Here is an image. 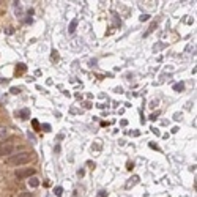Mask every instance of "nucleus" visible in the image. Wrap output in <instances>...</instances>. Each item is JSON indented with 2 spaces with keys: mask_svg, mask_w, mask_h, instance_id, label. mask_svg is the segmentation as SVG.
Returning <instances> with one entry per match:
<instances>
[{
  "mask_svg": "<svg viewBox=\"0 0 197 197\" xmlns=\"http://www.w3.org/2000/svg\"><path fill=\"white\" fill-rule=\"evenodd\" d=\"M32 161V153L29 151H21V153H14L8 156L5 159V164L6 166H11V167H21V166H25Z\"/></svg>",
  "mask_w": 197,
  "mask_h": 197,
  "instance_id": "obj_1",
  "label": "nucleus"
},
{
  "mask_svg": "<svg viewBox=\"0 0 197 197\" xmlns=\"http://www.w3.org/2000/svg\"><path fill=\"white\" fill-rule=\"evenodd\" d=\"M62 191H63L62 188H57V189H55V194H57V195H62Z\"/></svg>",
  "mask_w": 197,
  "mask_h": 197,
  "instance_id": "obj_12",
  "label": "nucleus"
},
{
  "mask_svg": "<svg viewBox=\"0 0 197 197\" xmlns=\"http://www.w3.org/2000/svg\"><path fill=\"white\" fill-rule=\"evenodd\" d=\"M19 91H21V90H19V88H16V87H13V88H11V93H14V95H17Z\"/></svg>",
  "mask_w": 197,
  "mask_h": 197,
  "instance_id": "obj_11",
  "label": "nucleus"
},
{
  "mask_svg": "<svg viewBox=\"0 0 197 197\" xmlns=\"http://www.w3.org/2000/svg\"><path fill=\"white\" fill-rule=\"evenodd\" d=\"M76 25H77V19H74L71 24H69V33H74V30H76Z\"/></svg>",
  "mask_w": 197,
  "mask_h": 197,
  "instance_id": "obj_6",
  "label": "nucleus"
},
{
  "mask_svg": "<svg viewBox=\"0 0 197 197\" xmlns=\"http://www.w3.org/2000/svg\"><path fill=\"white\" fill-rule=\"evenodd\" d=\"M147 19H148V16H147V14H144V16H140V21H147Z\"/></svg>",
  "mask_w": 197,
  "mask_h": 197,
  "instance_id": "obj_13",
  "label": "nucleus"
},
{
  "mask_svg": "<svg viewBox=\"0 0 197 197\" xmlns=\"http://www.w3.org/2000/svg\"><path fill=\"white\" fill-rule=\"evenodd\" d=\"M19 115H22V118H29V115H30V112L27 110V109H24V110H21L19 112Z\"/></svg>",
  "mask_w": 197,
  "mask_h": 197,
  "instance_id": "obj_8",
  "label": "nucleus"
},
{
  "mask_svg": "<svg viewBox=\"0 0 197 197\" xmlns=\"http://www.w3.org/2000/svg\"><path fill=\"white\" fill-rule=\"evenodd\" d=\"M17 151V147L14 145H5V147H0V156H11Z\"/></svg>",
  "mask_w": 197,
  "mask_h": 197,
  "instance_id": "obj_3",
  "label": "nucleus"
},
{
  "mask_svg": "<svg viewBox=\"0 0 197 197\" xmlns=\"http://www.w3.org/2000/svg\"><path fill=\"white\" fill-rule=\"evenodd\" d=\"M33 173H35V169H30V167H22V169H17V170L14 172V175H16L17 180L30 178Z\"/></svg>",
  "mask_w": 197,
  "mask_h": 197,
  "instance_id": "obj_2",
  "label": "nucleus"
},
{
  "mask_svg": "<svg viewBox=\"0 0 197 197\" xmlns=\"http://www.w3.org/2000/svg\"><path fill=\"white\" fill-rule=\"evenodd\" d=\"M29 186H30V188L40 186V180H38V178H30V180H29Z\"/></svg>",
  "mask_w": 197,
  "mask_h": 197,
  "instance_id": "obj_4",
  "label": "nucleus"
},
{
  "mask_svg": "<svg viewBox=\"0 0 197 197\" xmlns=\"http://www.w3.org/2000/svg\"><path fill=\"white\" fill-rule=\"evenodd\" d=\"M183 88H185V84H183V82H178V84H175V85H173L175 91H181Z\"/></svg>",
  "mask_w": 197,
  "mask_h": 197,
  "instance_id": "obj_5",
  "label": "nucleus"
},
{
  "mask_svg": "<svg viewBox=\"0 0 197 197\" xmlns=\"http://www.w3.org/2000/svg\"><path fill=\"white\" fill-rule=\"evenodd\" d=\"M6 134H8V129L5 126H0V137H5Z\"/></svg>",
  "mask_w": 197,
  "mask_h": 197,
  "instance_id": "obj_7",
  "label": "nucleus"
},
{
  "mask_svg": "<svg viewBox=\"0 0 197 197\" xmlns=\"http://www.w3.org/2000/svg\"><path fill=\"white\" fill-rule=\"evenodd\" d=\"M19 197H33V194L32 192H25V194H21Z\"/></svg>",
  "mask_w": 197,
  "mask_h": 197,
  "instance_id": "obj_10",
  "label": "nucleus"
},
{
  "mask_svg": "<svg viewBox=\"0 0 197 197\" xmlns=\"http://www.w3.org/2000/svg\"><path fill=\"white\" fill-rule=\"evenodd\" d=\"M19 68H16V73L17 74H21V73H24L25 71V65H22V63H21V65H17Z\"/></svg>",
  "mask_w": 197,
  "mask_h": 197,
  "instance_id": "obj_9",
  "label": "nucleus"
}]
</instances>
